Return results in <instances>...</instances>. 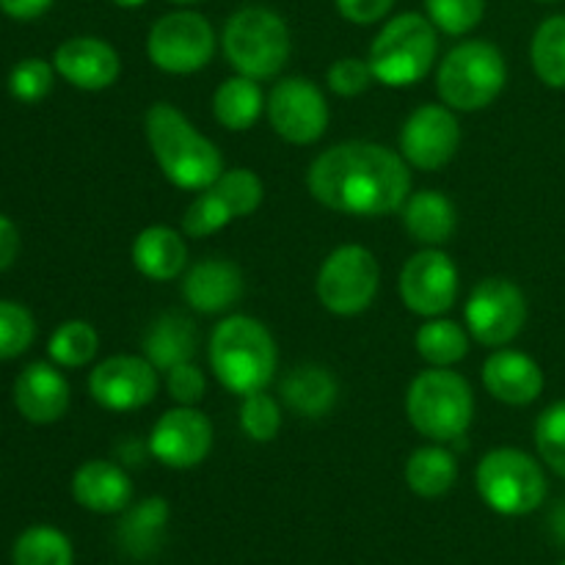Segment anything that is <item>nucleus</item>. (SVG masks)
Returning <instances> with one entry per match:
<instances>
[{
  "mask_svg": "<svg viewBox=\"0 0 565 565\" xmlns=\"http://www.w3.org/2000/svg\"><path fill=\"white\" fill-rule=\"evenodd\" d=\"M166 392L177 406H196L207 392V379L193 362L177 364L166 373Z\"/></svg>",
  "mask_w": 565,
  "mask_h": 565,
  "instance_id": "a19ab883",
  "label": "nucleus"
},
{
  "mask_svg": "<svg viewBox=\"0 0 565 565\" xmlns=\"http://www.w3.org/2000/svg\"><path fill=\"white\" fill-rule=\"evenodd\" d=\"M215 441L213 423L196 406H177L160 414L149 434V452L169 469H193L204 463Z\"/></svg>",
  "mask_w": 565,
  "mask_h": 565,
  "instance_id": "dca6fc26",
  "label": "nucleus"
},
{
  "mask_svg": "<svg viewBox=\"0 0 565 565\" xmlns=\"http://www.w3.org/2000/svg\"><path fill=\"white\" fill-rule=\"evenodd\" d=\"M171 508L163 497H147L121 511L119 527H116V541L119 550L132 561H149L160 552L169 530Z\"/></svg>",
  "mask_w": 565,
  "mask_h": 565,
  "instance_id": "4be33fe9",
  "label": "nucleus"
},
{
  "mask_svg": "<svg viewBox=\"0 0 565 565\" xmlns=\"http://www.w3.org/2000/svg\"><path fill=\"white\" fill-rule=\"evenodd\" d=\"M210 367L226 392L246 397L268 390L279 370V348L263 320L230 315L210 334Z\"/></svg>",
  "mask_w": 565,
  "mask_h": 565,
  "instance_id": "7ed1b4c3",
  "label": "nucleus"
},
{
  "mask_svg": "<svg viewBox=\"0 0 565 565\" xmlns=\"http://www.w3.org/2000/svg\"><path fill=\"white\" fill-rule=\"evenodd\" d=\"M14 565H75L70 535L50 524H33L17 535L11 546Z\"/></svg>",
  "mask_w": 565,
  "mask_h": 565,
  "instance_id": "c756f323",
  "label": "nucleus"
},
{
  "mask_svg": "<svg viewBox=\"0 0 565 565\" xmlns=\"http://www.w3.org/2000/svg\"><path fill=\"white\" fill-rule=\"evenodd\" d=\"M130 259L141 276L152 281H174L188 270V243L177 230L163 224L147 226L136 235Z\"/></svg>",
  "mask_w": 565,
  "mask_h": 565,
  "instance_id": "5701e85b",
  "label": "nucleus"
},
{
  "mask_svg": "<svg viewBox=\"0 0 565 565\" xmlns=\"http://www.w3.org/2000/svg\"><path fill=\"white\" fill-rule=\"evenodd\" d=\"M169 3H180V6H191V3H199V0H169Z\"/></svg>",
  "mask_w": 565,
  "mask_h": 565,
  "instance_id": "de8ad7c7",
  "label": "nucleus"
},
{
  "mask_svg": "<svg viewBox=\"0 0 565 565\" xmlns=\"http://www.w3.org/2000/svg\"><path fill=\"white\" fill-rule=\"evenodd\" d=\"M143 136L158 169L180 191H207L224 174L221 149L199 132L177 105H149L143 114Z\"/></svg>",
  "mask_w": 565,
  "mask_h": 565,
  "instance_id": "f03ea898",
  "label": "nucleus"
},
{
  "mask_svg": "<svg viewBox=\"0 0 565 565\" xmlns=\"http://www.w3.org/2000/svg\"><path fill=\"white\" fill-rule=\"evenodd\" d=\"M535 450L544 467L565 480V401L552 403L535 419Z\"/></svg>",
  "mask_w": 565,
  "mask_h": 565,
  "instance_id": "f704fd0d",
  "label": "nucleus"
},
{
  "mask_svg": "<svg viewBox=\"0 0 565 565\" xmlns=\"http://www.w3.org/2000/svg\"><path fill=\"white\" fill-rule=\"evenodd\" d=\"M461 149V125L445 103H425L401 127V154L412 169L439 171Z\"/></svg>",
  "mask_w": 565,
  "mask_h": 565,
  "instance_id": "4468645a",
  "label": "nucleus"
},
{
  "mask_svg": "<svg viewBox=\"0 0 565 565\" xmlns=\"http://www.w3.org/2000/svg\"><path fill=\"white\" fill-rule=\"evenodd\" d=\"M428 20L447 36H463L483 22L486 0H425Z\"/></svg>",
  "mask_w": 565,
  "mask_h": 565,
  "instance_id": "e433bc0d",
  "label": "nucleus"
},
{
  "mask_svg": "<svg viewBox=\"0 0 565 565\" xmlns=\"http://www.w3.org/2000/svg\"><path fill=\"white\" fill-rule=\"evenodd\" d=\"M530 61L539 81L550 88H565V14L546 17L530 42Z\"/></svg>",
  "mask_w": 565,
  "mask_h": 565,
  "instance_id": "7c9ffc66",
  "label": "nucleus"
},
{
  "mask_svg": "<svg viewBox=\"0 0 565 565\" xmlns=\"http://www.w3.org/2000/svg\"><path fill=\"white\" fill-rule=\"evenodd\" d=\"M458 480V461L452 450L445 445H428L417 447L406 461V486L412 494L423 497V500H439V497L450 494L452 486Z\"/></svg>",
  "mask_w": 565,
  "mask_h": 565,
  "instance_id": "cd10ccee",
  "label": "nucleus"
},
{
  "mask_svg": "<svg viewBox=\"0 0 565 565\" xmlns=\"http://www.w3.org/2000/svg\"><path fill=\"white\" fill-rule=\"evenodd\" d=\"M158 370L147 356L116 353L99 362L88 375V395L105 412L127 414L147 408L158 397Z\"/></svg>",
  "mask_w": 565,
  "mask_h": 565,
  "instance_id": "2eb2a0df",
  "label": "nucleus"
},
{
  "mask_svg": "<svg viewBox=\"0 0 565 565\" xmlns=\"http://www.w3.org/2000/svg\"><path fill=\"white\" fill-rule=\"evenodd\" d=\"M461 276L450 254L441 248H423L412 254L401 270V298L408 312L419 318H441L458 301Z\"/></svg>",
  "mask_w": 565,
  "mask_h": 565,
  "instance_id": "ddd939ff",
  "label": "nucleus"
},
{
  "mask_svg": "<svg viewBox=\"0 0 565 565\" xmlns=\"http://www.w3.org/2000/svg\"><path fill=\"white\" fill-rule=\"evenodd\" d=\"M241 428L257 445H268L281 430V406L268 390L241 397Z\"/></svg>",
  "mask_w": 565,
  "mask_h": 565,
  "instance_id": "72a5a7b5",
  "label": "nucleus"
},
{
  "mask_svg": "<svg viewBox=\"0 0 565 565\" xmlns=\"http://www.w3.org/2000/svg\"><path fill=\"white\" fill-rule=\"evenodd\" d=\"M221 47L237 75L274 81L290 61V28L268 6H243L226 20Z\"/></svg>",
  "mask_w": 565,
  "mask_h": 565,
  "instance_id": "39448f33",
  "label": "nucleus"
},
{
  "mask_svg": "<svg viewBox=\"0 0 565 565\" xmlns=\"http://www.w3.org/2000/svg\"><path fill=\"white\" fill-rule=\"evenodd\" d=\"M373 81L375 77L367 61L353 58V55L337 58L334 64L326 70V83H329V88L337 97H359V94L367 92Z\"/></svg>",
  "mask_w": 565,
  "mask_h": 565,
  "instance_id": "ea45409f",
  "label": "nucleus"
},
{
  "mask_svg": "<svg viewBox=\"0 0 565 565\" xmlns=\"http://www.w3.org/2000/svg\"><path fill=\"white\" fill-rule=\"evenodd\" d=\"M439 55V31L414 11L392 17L370 44L367 64L375 83L386 88H408L423 81Z\"/></svg>",
  "mask_w": 565,
  "mask_h": 565,
  "instance_id": "423d86ee",
  "label": "nucleus"
},
{
  "mask_svg": "<svg viewBox=\"0 0 565 565\" xmlns=\"http://www.w3.org/2000/svg\"><path fill=\"white\" fill-rule=\"evenodd\" d=\"M539 3H555V0H539Z\"/></svg>",
  "mask_w": 565,
  "mask_h": 565,
  "instance_id": "09e8293b",
  "label": "nucleus"
},
{
  "mask_svg": "<svg viewBox=\"0 0 565 565\" xmlns=\"http://www.w3.org/2000/svg\"><path fill=\"white\" fill-rule=\"evenodd\" d=\"M379 259L370 248L356 246V243L334 248L323 259L318 270V281H315L320 303L331 315H340V318L367 312L373 307L375 296H379Z\"/></svg>",
  "mask_w": 565,
  "mask_h": 565,
  "instance_id": "1a4fd4ad",
  "label": "nucleus"
},
{
  "mask_svg": "<svg viewBox=\"0 0 565 565\" xmlns=\"http://www.w3.org/2000/svg\"><path fill=\"white\" fill-rule=\"evenodd\" d=\"M265 103L268 97L259 88V81L246 75H232L215 88L213 94V116L221 127L232 132H243L252 130L254 125L263 116Z\"/></svg>",
  "mask_w": 565,
  "mask_h": 565,
  "instance_id": "bb28decb",
  "label": "nucleus"
},
{
  "mask_svg": "<svg viewBox=\"0 0 565 565\" xmlns=\"http://www.w3.org/2000/svg\"><path fill=\"white\" fill-rule=\"evenodd\" d=\"M50 6H53V0H0V11L20 22L39 20L42 14H47Z\"/></svg>",
  "mask_w": 565,
  "mask_h": 565,
  "instance_id": "37998d69",
  "label": "nucleus"
},
{
  "mask_svg": "<svg viewBox=\"0 0 565 565\" xmlns=\"http://www.w3.org/2000/svg\"><path fill=\"white\" fill-rule=\"evenodd\" d=\"M281 401L298 417L320 419L334 408L340 386L331 370L320 364H298L281 379L279 384Z\"/></svg>",
  "mask_w": 565,
  "mask_h": 565,
  "instance_id": "393cba45",
  "label": "nucleus"
},
{
  "mask_svg": "<svg viewBox=\"0 0 565 565\" xmlns=\"http://www.w3.org/2000/svg\"><path fill=\"white\" fill-rule=\"evenodd\" d=\"M17 254H20V232H17L14 221L0 213V270L11 268Z\"/></svg>",
  "mask_w": 565,
  "mask_h": 565,
  "instance_id": "c03bdc74",
  "label": "nucleus"
},
{
  "mask_svg": "<svg viewBox=\"0 0 565 565\" xmlns=\"http://www.w3.org/2000/svg\"><path fill=\"white\" fill-rule=\"evenodd\" d=\"M561 565H565V561H563V563H561Z\"/></svg>",
  "mask_w": 565,
  "mask_h": 565,
  "instance_id": "8fccbe9b",
  "label": "nucleus"
},
{
  "mask_svg": "<svg viewBox=\"0 0 565 565\" xmlns=\"http://www.w3.org/2000/svg\"><path fill=\"white\" fill-rule=\"evenodd\" d=\"M483 386L494 401L522 408L544 395V370L533 356L513 348H497L483 364Z\"/></svg>",
  "mask_w": 565,
  "mask_h": 565,
  "instance_id": "a211bd4d",
  "label": "nucleus"
},
{
  "mask_svg": "<svg viewBox=\"0 0 565 565\" xmlns=\"http://www.w3.org/2000/svg\"><path fill=\"white\" fill-rule=\"evenodd\" d=\"M555 530H557V535H561V541H565V505L563 508H557L555 511Z\"/></svg>",
  "mask_w": 565,
  "mask_h": 565,
  "instance_id": "a18cd8bd",
  "label": "nucleus"
},
{
  "mask_svg": "<svg viewBox=\"0 0 565 565\" xmlns=\"http://www.w3.org/2000/svg\"><path fill=\"white\" fill-rule=\"evenodd\" d=\"M55 66L44 58H22L9 72V92L17 103H42L53 88Z\"/></svg>",
  "mask_w": 565,
  "mask_h": 565,
  "instance_id": "4c0bfd02",
  "label": "nucleus"
},
{
  "mask_svg": "<svg viewBox=\"0 0 565 565\" xmlns=\"http://www.w3.org/2000/svg\"><path fill=\"white\" fill-rule=\"evenodd\" d=\"M527 296L516 281L489 276L478 281L463 307V326L469 337L486 348H505L527 326Z\"/></svg>",
  "mask_w": 565,
  "mask_h": 565,
  "instance_id": "9b49d317",
  "label": "nucleus"
},
{
  "mask_svg": "<svg viewBox=\"0 0 565 565\" xmlns=\"http://www.w3.org/2000/svg\"><path fill=\"white\" fill-rule=\"evenodd\" d=\"M213 191L224 199L226 207L232 210L235 218L254 215L265 199L263 180L252 169H246V166H241V169H224V174L215 180Z\"/></svg>",
  "mask_w": 565,
  "mask_h": 565,
  "instance_id": "473e14b6",
  "label": "nucleus"
},
{
  "mask_svg": "<svg viewBox=\"0 0 565 565\" xmlns=\"http://www.w3.org/2000/svg\"><path fill=\"white\" fill-rule=\"evenodd\" d=\"M337 11L353 25H375L392 11L395 0H334Z\"/></svg>",
  "mask_w": 565,
  "mask_h": 565,
  "instance_id": "79ce46f5",
  "label": "nucleus"
},
{
  "mask_svg": "<svg viewBox=\"0 0 565 565\" xmlns=\"http://www.w3.org/2000/svg\"><path fill=\"white\" fill-rule=\"evenodd\" d=\"M508 61L497 44L469 39L456 44L436 70V92L452 110L475 114L483 110L505 92Z\"/></svg>",
  "mask_w": 565,
  "mask_h": 565,
  "instance_id": "0eeeda50",
  "label": "nucleus"
},
{
  "mask_svg": "<svg viewBox=\"0 0 565 565\" xmlns=\"http://www.w3.org/2000/svg\"><path fill=\"white\" fill-rule=\"evenodd\" d=\"M406 417L419 436L436 445L461 439L475 419V392L450 367L423 370L408 384Z\"/></svg>",
  "mask_w": 565,
  "mask_h": 565,
  "instance_id": "20e7f679",
  "label": "nucleus"
},
{
  "mask_svg": "<svg viewBox=\"0 0 565 565\" xmlns=\"http://www.w3.org/2000/svg\"><path fill=\"white\" fill-rule=\"evenodd\" d=\"M243 270L230 259H202L182 276V298L202 315H224L241 301Z\"/></svg>",
  "mask_w": 565,
  "mask_h": 565,
  "instance_id": "aec40b11",
  "label": "nucleus"
},
{
  "mask_svg": "<svg viewBox=\"0 0 565 565\" xmlns=\"http://www.w3.org/2000/svg\"><path fill=\"white\" fill-rule=\"evenodd\" d=\"M72 497L77 505L99 516L121 513L132 502V480L119 463L94 458L81 463L72 475Z\"/></svg>",
  "mask_w": 565,
  "mask_h": 565,
  "instance_id": "412c9836",
  "label": "nucleus"
},
{
  "mask_svg": "<svg viewBox=\"0 0 565 565\" xmlns=\"http://www.w3.org/2000/svg\"><path fill=\"white\" fill-rule=\"evenodd\" d=\"M215 28L199 11H171L147 33L149 61L169 75H196L215 58Z\"/></svg>",
  "mask_w": 565,
  "mask_h": 565,
  "instance_id": "9d476101",
  "label": "nucleus"
},
{
  "mask_svg": "<svg viewBox=\"0 0 565 565\" xmlns=\"http://www.w3.org/2000/svg\"><path fill=\"white\" fill-rule=\"evenodd\" d=\"M53 66L70 86L81 92H105L119 81L121 58L99 36H72L55 47Z\"/></svg>",
  "mask_w": 565,
  "mask_h": 565,
  "instance_id": "f3484780",
  "label": "nucleus"
},
{
  "mask_svg": "<svg viewBox=\"0 0 565 565\" xmlns=\"http://www.w3.org/2000/svg\"><path fill=\"white\" fill-rule=\"evenodd\" d=\"M414 348L430 367H452L469 353V331L456 320L428 318L414 334Z\"/></svg>",
  "mask_w": 565,
  "mask_h": 565,
  "instance_id": "c85d7f7f",
  "label": "nucleus"
},
{
  "mask_svg": "<svg viewBox=\"0 0 565 565\" xmlns=\"http://www.w3.org/2000/svg\"><path fill=\"white\" fill-rule=\"evenodd\" d=\"M110 3H116L119 9H138V6H143L147 0H110Z\"/></svg>",
  "mask_w": 565,
  "mask_h": 565,
  "instance_id": "49530a36",
  "label": "nucleus"
},
{
  "mask_svg": "<svg viewBox=\"0 0 565 565\" xmlns=\"http://www.w3.org/2000/svg\"><path fill=\"white\" fill-rule=\"evenodd\" d=\"M403 226L408 237L425 248H441L458 230L456 204L441 191H417L403 204Z\"/></svg>",
  "mask_w": 565,
  "mask_h": 565,
  "instance_id": "b1692460",
  "label": "nucleus"
},
{
  "mask_svg": "<svg viewBox=\"0 0 565 565\" xmlns=\"http://www.w3.org/2000/svg\"><path fill=\"white\" fill-rule=\"evenodd\" d=\"M235 221L232 210L226 207L224 199L207 188V191H199L193 196V202L185 207V215H182V232L188 237H210L215 232L226 230V226Z\"/></svg>",
  "mask_w": 565,
  "mask_h": 565,
  "instance_id": "c9c22d12",
  "label": "nucleus"
},
{
  "mask_svg": "<svg viewBox=\"0 0 565 565\" xmlns=\"http://www.w3.org/2000/svg\"><path fill=\"white\" fill-rule=\"evenodd\" d=\"M480 500L500 516H527L546 502L550 480L539 458L519 447H494L475 469Z\"/></svg>",
  "mask_w": 565,
  "mask_h": 565,
  "instance_id": "6e6552de",
  "label": "nucleus"
},
{
  "mask_svg": "<svg viewBox=\"0 0 565 565\" xmlns=\"http://www.w3.org/2000/svg\"><path fill=\"white\" fill-rule=\"evenodd\" d=\"M199 348V331L191 318L180 312H166L143 334V356L158 373H169L177 364L193 362Z\"/></svg>",
  "mask_w": 565,
  "mask_h": 565,
  "instance_id": "a878e982",
  "label": "nucleus"
},
{
  "mask_svg": "<svg viewBox=\"0 0 565 565\" xmlns=\"http://www.w3.org/2000/svg\"><path fill=\"white\" fill-rule=\"evenodd\" d=\"M70 381L64 379L58 364L33 362L14 381L17 412L33 425L58 423L70 408Z\"/></svg>",
  "mask_w": 565,
  "mask_h": 565,
  "instance_id": "6ab92c4d",
  "label": "nucleus"
},
{
  "mask_svg": "<svg viewBox=\"0 0 565 565\" xmlns=\"http://www.w3.org/2000/svg\"><path fill=\"white\" fill-rule=\"evenodd\" d=\"M265 114H268V121L276 136L281 141L292 143V147L318 143L326 136V130H329L331 119L323 88L301 75L281 77L270 88Z\"/></svg>",
  "mask_w": 565,
  "mask_h": 565,
  "instance_id": "f8f14e48",
  "label": "nucleus"
},
{
  "mask_svg": "<svg viewBox=\"0 0 565 565\" xmlns=\"http://www.w3.org/2000/svg\"><path fill=\"white\" fill-rule=\"evenodd\" d=\"M99 351V334L86 320H64L58 329L50 334L47 353L53 364L66 370L86 367L94 362Z\"/></svg>",
  "mask_w": 565,
  "mask_h": 565,
  "instance_id": "2f4dec72",
  "label": "nucleus"
},
{
  "mask_svg": "<svg viewBox=\"0 0 565 565\" xmlns=\"http://www.w3.org/2000/svg\"><path fill=\"white\" fill-rule=\"evenodd\" d=\"M307 188L315 202L334 213L384 218L412 196V166L384 143L345 141L312 160Z\"/></svg>",
  "mask_w": 565,
  "mask_h": 565,
  "instance_id": "f257e3e1",
  "label": "nucleus"
},
{
  "mask_svg": "<svg viewBox=\"0 0 565 565\" xmlns=\"http://www.w3.org/2000/svg\"><path fill=\"white\" fill-rule=\"evenodd\" d=\"M36 337L33 315L17 301H0V362L22 356Z\"/></svg>",
  "mask_w": 565,
  "mask_h": 565,
  "instance_id": "58836bf2",
  "label": "nucleus"
}]
</instances>
